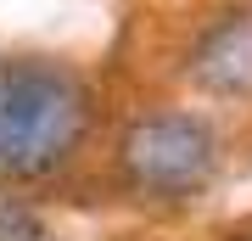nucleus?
<instances>
[{"label": "nucleus", "instance_id": "obj_1", "mask_svg": "<svg viewBox=\"0 0 252 241\" xmlns=\"http://www.w3.org/2000/svg\"><path fill=\"white\" fill-rule=\"evenodd\" d=\"M90 135V90L67 62H0V185H34L67 169Z\"/></svg>", "mask_w": 252, "mask_h": 241}, {"label": "nucleus", "instance_id": "obj_2", "mask_svg": "<svg viewBox=\"0 0 252 241\" xmlns=\"http://www.w3.org/2000/svg\"><path fill=\"white\" fill-rule=\"evenodd\" d=\"M219 140L196 112H140L118 140V174L146 202H185L213 179Z\"/></svg>", "mask_w": 252, "mask_h": 241}, {"label": "nucleus", "instance_id": "obj_3", "mask_svg": "<svg viewBox=\"0 0 252 241\" xmlns=\"http://www.w3.org/2000/svg\"><path fill=\"white\" fill-rule=\"evenodd\" d=\"M185 73L207 96H247L252 90V11H230V17L207 23L185 56Z\"/></svg>", "mask_w": 252, "mask_h": 241}, {"label": "nucleus", "instance_id": "obj_4", "mask_svg": "<svg viewBox=\"0 0 252 241\" xmlns=\"http://www.w3.org/2000/svg\"><path fill=\"white\" fill-rule=\"evenodd\" d=\"M0 241H62L45 230V219L23 202H0Z\"/></svg>", "mask_w": 252, "mask_h": 241}]
</instances>
